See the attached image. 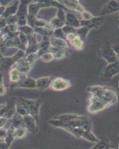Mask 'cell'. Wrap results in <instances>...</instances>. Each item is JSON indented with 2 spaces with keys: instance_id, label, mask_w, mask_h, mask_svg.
<instances>
[{
  "instance_id": "obj_1",
  "label": "cell",
  "mask_w": 119,
  "mask_h": 149,
  "mask_svg": "<svg viewBox=\"0 0 119 149\" xmlns=\"http://www.w3.org/2000/svg\"><path fill=\"white\" fill-rule=\"evenodd\" d=\"M55 125L59 126L64 129L80 139H83L92 143H96L99 139L92 131V123L89 117L75 114H67L60 116Z\"/></svg>"
},
{
  "instance_id": "obj_2",
  "label": "cell",
  "mask_w": 119,
  "mask_h": 149,
  "mask_svg": "<svg viewBox=\"0 0 119 149\" xmlns=\"http://www.w3.org/2000/svg\"><path fill=\"white\" fill-rule=\"evenodd\" d=\"M86 91L90 95L86 108L90 114L100 112L118 102V95L116 92L107 86L92 85L89 86Z\"/></svg>"
},
{
  "instance_id": "obj_3",
  "label": "cell",
  "mask_w": 119,
  "mask_h": 149,
  "mask_svg": "<svg viewBox=\"0 0 119 149\" xmlns=\"http://www.w3.org/2000/svg\"><path fill=\"white\" fill-rule=\"evenodd\" d=\"M99 56L107 63L118 61V54L109 43L104 44L100 49Z\"/></svg>"
},
{
  "instance_id": "obj_4",
  "label": "cell",
  "mask_w": 119,
  "mask_h": 149,
  "mask_svg": "<svg viewBox=\"0 0 119 149\" xmlns=\"http://www.w3.org/2000/svg\"><path fill=\"white\" fill-rule=\"evenodd\" d=\"M119 74V62L108 63L104 68L102 73V78L104 80H109Z\"/></svg>"
},
{
  "instance_id": "obj_5",
  "label": "cell",
  "mask_w": 119,
  "mask_h": 149,
  "mask_svg": "<svg viewBox=\"0 0 119 149\" xmlns=\"http://www.w3.org/2000/svg\"><path fill=\"white\" fill-rule=\"evenodd\" d=\"M119 11V1H110L104 5L100 12L101 16L109 15Z\"/></svg>"
},
{
  "instance_id": "obj_6",
  "label": "cell",
  "mask_w": 119,
  "mask_h": 149,
  "mask_svg": "<svg viewBox=\"0 0 119 149\" xmlns=\"http://www.w3.org/2000/svg\"><path fill=\"white\" fill-rule=\"evenodd\" d=\"M104 16H95L94 18L89 21L81 20V27H85L91 29L95 28H99L104 22Z\"/></svg>"
},
{
  "instance_id": "obj_7",
  "label": "cell",
  "mask_w": 119,
  "mask_h": 149,
  "mask_svg": "<svg viewBox=\"0 0 119 149\" xmlns=\"http://www.w3.org/2000/svg\"><path fill=\"white\" fill-rule=\"evenodd\" d=\"M68 39L70 41L71 45L76 50H83L84 48V42L83 39L81 36L76 33L68 34Z\"/></svg>"
},
{
  "instance_id": "obj_8",
  "label": "cell",
  "mask_w": 119,
  "mask_h": 149,
  "mask_svg": "<svg viewBox=\"0 0 119 149\" xmlns=\"http://www.w3.org/2000/svg\"><path fill=\"white\" fill-rule=\"evenodd\" d=\"M24 122L25 127L31 132H35L36 130V125L34 117L32 115H27L24 116Z\"/></svg>"
},
{
  "instance_id": "obj_9",
  "label": "cell",
  "mask_w": 119,
  "mask_h": 149,
  "mask_svg": "<svg viewBox=\"0 0 119 149\" xmlns=\"http://www.w3.org/2000/svg\"><path fill=\"white\" fill-rule=\"evenodd\" d=\"M67 23L71 27L78 29L81 27V21L77 19L76 16L72 14H68L66 15Z\"/></svg>"
},
{
  "instance_id": "obj_10",
  "label": "cell",
  "mask_w": 119,
  "mask_h": 149,
  "mask_svg": "<svg viewBox=\"0 0 119 149\" xmlns=\"http://www.w3.org/2000/svg\"><path fill=\"white\" fill-rule=\"evenodd\" d=\"M67 5L70 9L82 14L85 10L83 5L80 3L79 1H68Z\"/></svg>"
},
{
  "instance_id": "obj_11",
  "label": "cell",
  "mask_w": 119,
  "mask_h": 149,
  "mask_svg": "<svg viewBox=\"0 0 119 149\" xmlns=\"http://www.w3.org/2000/svg\"><path fill=\"white\" fill-rule=\"evenodd\" d=\"M113 147L111 143L107 139L99 140V141L95 143V145L92 147V149H111Z\"/></svg>"
},
{
  "instance_id": "obj_12",
  "label": "cell",
  "mask_w": 119,
  "mask_h": 149,
  "mask_svg": "<svg viewBox=\"0 0 119 149\" xmlns=\"http://www.w3.org/2000/svg\"><path fill=\"white\" fill-rule=\"evenodd\" d=\"M27 130L25 127H19L14 130L15 137L17 139H22L27 134Z\"/></svg>"
},
{
  "instance_id": "obj_13",
  "label": "cell",
  "mask_w": 119,
  "mask_h": 149,
  "mask_svg": "<svg viewBox=\"0 0 119 149\" xmlns=\"http://www.w3.org/2000/svg\"><path fill=\"white\" fill-rule=\"evenodd\" d=\"M90 29L85 27H81L78 29H76V33L81 36L82 39H85L89 35Z\"/></svg>"
},
{
  "instance_id": "obj_14",
  "label": "cell",
  "mask_w": 119,
  "mask_h": 149,
  "mask_svg": "<svg viewBox=\"0 0 119 149\" xmlns=\"http://www.w3.org/2000/svg\"><path fill=\"white\" fill-rule=\"evenodd\" d=\"M24 119H22V116L19 115V114H15L13 116V125L15 128H18L21 127L22 121Z\"/></svg>"
},
{
  "instance_id": "obj_15",
  "label": "cell",
  "mask_w": 119,
  "mask_h": 149,
  "mask_svg": "<svg viewBox=\"0 0 119 149\" xmlns=\"http://www.w3.org/2000/svg\"><path fill=\"white\" fill-rule=\"evenodd\" d=\"M82 20L89 21L95 17V16L89 11L85 10L81 14Z\"/></svg>"
},
{
  "instance_id": "obj_16",
  "label": "cell",
  "mask_w": 119,
  "mask_h": 149,
  "mask_svg": "<svg viewBox=\"0 0 119 149\" xmlns=\"http://www.w3.org/2000/svg\"><path fill=\"white\" fill-rule=\"evenodd\" d=\"M14 138V130H13V131H8L7 135L5 139L6 143L8 144V146H10V144L12 143Z\"/></svg>"
},
{
  "instance_id": "obj_17",
  "label": "cell",
  "mask_w": 119,
  "mask_h": 149,
  "mask_svg": "<svg viewBox=\"0 0 119 149\" xmlns=\"http://www.w3.org/2000/svg\"><path fill=\"white\" fill-rule=\"evenodd\" d=\"M50 79L48 78H43L39 79L38 80L37 85L40 87H44L49 84Z\"/></svg>"
},
{
  "instance_id": "obj_18",
  "label": "cell",
  "mask_w": 119,
  "mask_h": 149,
  "mask_svg": "<svg viewBox=\"0 0 119 149\" xmlns=\"http://www.w3.org/2000/svg\"><path fill=\"white\" fill-rule=\"evenodd\" d=\"M22 85L27 87H33L35 86V83L32 79H27L22 83Z\"/></svg>"
},
{
  "instance_id": "obj_19",
  "label": "cell",
  "mask_w": 119,
  "mask_h": 149,
  "mask_svg": "<svg viewBox=\"0 0 119 149\" xmlns=\"http://www.w3.org/2000/svg\"><path fill=\"white\" fill-rule=\"evenodd\" d=\"M63 30L65 32L67 33L68 34L71 33H76V29L73 27H71L70 26H67L63 28Z\"/></svg>"
},
{
  "instance_id": "obj_20",
  "label": "cell",
  "mask_w": 119,
  "mask_h": 149,
  "mask_svg": "<svg viewBox=\"0 0 119 149\" xmlns=\"http://www.w3.org/2000/svg\"><path fill=\"white\" fill-rule=\"evenodd\" d=\"M8 134V131L3 128H0V139H5Z\"/></svg>"
},
{
  "instance_id": "obj_21",
  "label": "cell",
  "mask_w": 119,
  "mask_h": 149,
  "mask_svg": "<svg viewBox=\"0 0 119 149\" xmlns=\"http://www.w3.org/2000/svg\"><path fill=\"white\" fill-rule=\"evenodd\" d=\"M58 16H59V18L62 21H64L65 18V16L64 12L62 10H60L59 12Z\"/></svg>"
},
{
  "instance_id": "obj_22",
  "label": "cell",
  "mask_w": 119,
  "mask_h": 149,
  "mask_svg": "<svg viewBox=\"0 0 119 149\" xmlns=\"http://www.w3.org/2000/svg\"><path fill=\"white\" fill-rule=\"evenodd\" d=\"M8 148V144L5 143H0V149H7Z\"/></svg>"
},
{
  "instance_id": "obj_23",
  "label": "cell",
  "mask_w": 119,
  "mask_h": 149,
  "mask_svg": "<svg viewBox=\"0 0 119 149\" xmlns=\"http://www.w3.org/2000/svg\"><path fill=\"white\" fill-rule=\"evenodd\" d=\"M15 8H16L15 7H10V8H8V9H7V13L10 12V13H13L14 12H15L14 11L15 10Z\"/></svg>"
},
{
  "instance_id": "obj_24",
  "label": "cell",
  "mask_w": 119,
  "mask_h": 149,
  "mask_svg": "<svg viewBox=\"0 0 119 149\" xmlns=\"http://www.w3.org/2000/svg\"><path fill=\"white\" fill-rule=\"evenodd\" d=\"M54 23H55V24H56V25L61 26L62 25V22L58 20H55Z\"/></svg>"
},
{
  "instance_id": "obj_25",
  "label": "cell",
  "mask_w": 119,
  "mask_h": 149,
  "mask_svg": "<svg viewBox=\"0 0 119 149\" xmlns=\"http://www.w3.org/2000/svg\"><path fill=\"white\" fill-rule=\"evenodd\" d=\"M4 91V88L2 86H0V94H3Z\"/></svg>"
},
{
  "instance_id": "obj_26",
  "label": "cell",
  "mask_w": 119,
  "mask_h": 149,
  "mask_svg": "<svg viewBox=\"0 0 119 149\" xmlns=\"http://www.w3.org/2000/svg\"><path fill=\"white\" fill-rule=\"evenodd\" d=\"M3 57L0 56V63H1V62H3Z\"/></svg>"
},
{
  "instance_id": "obj_27",
  "label": "cell",
  "mask_w": 119,
  "mask_h": 149,
  "mask_svg": "<svg viewBox=\"0 0 119 149\" xmlns=\"http://www.w3.org/2000/svg\"><path fill=\"white\" fill-rule=\"evenodd\" d=\"M118 148H119V136H118Z\"/></svg>"
},
{
  "instance_id": "obj_28",
  "label": "cell",
  "mask_w": 119,
  "mask_h": 149,
  "mask_svg": "<svg viewBox=\"0 0 119 149\" xmlns=\"http://www.w3.org/2000/svg\"><path fill=\"white\" fill-rule=\"evenodd\" d=\"M118 94L119 95V86H118Z\"/></svg>"
},
{
  "instance_id": "obj_29",
  "label": "cell",
  "mask_w": 119,
  "mask_h": 149,
  "mask_svg": "<svg viewBox=\"0 0 119 149\" xmlns=\"http://www.w3.org/2000/svg\"><path fill=\"white\" fill-rule=\"evenodd\" d=\"M2 107H3V106H1V105H0V109H2Z\"/></svg>"
},
{
  "instance_id": "obj_30",
  "label": "cell",
  "mask_w": 119,
  "mask_h": 149,
  "mask_svg": "<svg viewBox=\"0 0 119 149\" xmlns=\"http://www.w3.org/2000/svg\"><path fill=\"white\" fill-rule=\"evenodd\" d=\"M118 61L119 62V56H118Z\"/></svg>"
},
{
  "instance_id": "obj_31",
  "label": "cell",
  "mask_w": 119,
  "mask_h": 149,
  "mask_svg": "<svg viewBox=\"0 0 119 149\" xmlns=\"http://www.w3.org/2000/svg\"><path fill=\"white\" fill-rule=\"evenodd\" d=\"M118 22H119V20H118Z\"/></svg>"
},
{
  "instance_id": "obj_32",
  "label": "cell",
  "mask_w": 119,
  "mask_h": 149,
  "mask_svg": "<svg viewBox=\"0 0 119 149\" xmlns=\"http://www.w3.org/2000/svg\"></svg>"
}]
</instances>
